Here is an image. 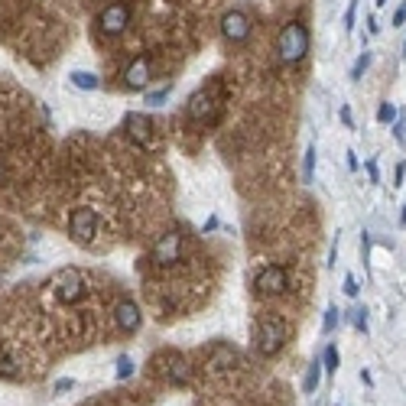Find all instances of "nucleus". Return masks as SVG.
Segmentation results:
<instances>
[{"label": "nucleus", "instance_id": "f257e3e1", "mask_svg": "<svg viewBox=\"0 0 406 406\" xmlns=\"http://www.w3.org/2000/svg\"><path fill=\"white\" fill-rule=\"evenodd\" d=\"M309 53V30L299 20L283 23V30L277 36V55L283 65H299Z\"/></svg>", "mask_w": 406, "mask_h": 406}, {"label": "nucleus", "instance_id": "f03ea898", "mask_svg": "<svg viewBox=\"0 0 406 406\" xmlns=\"http://www.w3.org/2000/svg\"><path fill=\"white\" fill-rule=\"evenodd\" d=\"M286 344V325L279 319H264L257 325V335H254V348L260 358H277Z\"/></svg>", "mask_w": 406, "mask_h": 406}, {"label": "nucleus", "instance_id": "7ed1b4c3", "mask_svg": "<svg viewBox=\"0 0 406 406\" xmlns=\"http://www.w3.org/2000/svg\"><path fill=\"white\" fill-rule=\"evenodd\" d=\"M85 277L78 273V270L72 267H65L59 270V277L53 279V293H55V299L62 302V306H75L78 299H85Z\"/></svg>", "mask_w": 406, "mask_h": 406}, {"label": "nucleus", "instance_id": "20e7f679", "mask_svg": "<svg viewBox=\"0 0 406 406\" xmlns=\"http://www.w3.org/2000/svg\"><path fill=\"white\" fill-rule=\"evenodd\" d=\"M68 234L78 247H88L98 234V214L91 208H75L68 214Z\"/></svg>", "mask_w": 406, "mask_h": 406}, {"label": "nucleus", "instance_id": "39448f33", "mask_svg": "<svg viewBox=\"0 0 406 406\" xmlns=\"http://www.w3.org/2000/svg\"><path fill=\"white\" fill-rule=\"evenodd\" d=\"M286 286H289V273H286V267H279V264H270V267H264L254 277L257 296H279V293H286Z\"/></svg>", "mask_w": 406, "mask_h": 406}, {"label": "nucleus", "instance_id": "423d86ee", "mask_svg": "<svg viewBox=\"0 0 406 406\" xmlns=\"http://www.w3.org/2000/svg\"><path fill=\"white\" fill-rule=\"evenodd\" d=\"M127 26H130V7L124 0H114V3H107L104 10L98 13V30L104 36H120Z\"/></svg>", "mask_w": 406, "mask_h": 406}, {"label": "nucleus", "instance_id": "0eeeda50", "mask_svg": "<svg viewBox=\"0 0 406 406\" xmlns=\"http://www.w3.org/2000/svg\"><path fill=\"white\" fill-rule=\"evenodd\" d=\"M120 78H124V88H127V91H143V88L153 82V59L150 55H133Z\"/></svg>", "mask_w": 406, "mask_h": 406}, {"label": "nucleus", "instance_id": "6e6552de", "mask_svg": "<svg viewBox=\"0 0 406 406\" xmlns=\"http://www.w3.org/2000/svg\"><path fill=\"white\" fill-rule=\"evenodd\" d=\"M250 33H254V23H250V17L244 10H228L221 17V36H225L228 43H234V46L247 43Z\"/></svg>", "mask_w": 406, "mask_h": 406}, {"label": "nucleus", "instance_id": "1a4fd4ad", "mask_svg": "<svg viewBox=\"0 0 406 406\" xmlns=\"http://www.w3.org/2000/svg\"><path fill=\"white\" fill-rule=\"evenodd\" d=\"M182 250H185V237L179 231H169V234H163L153 247V264H160V267H172V264H179L182 260Z\"/></svg>", "mask_w": 406, "mask_h": 406}, {"label": "nucleus", "instance_id": "9d476101", "mask_svg": "<svg viewBox=\"0 0 406 406\" xmlns=\"http://www.w3.org/2000/svg\"><path fill=\"white\" fill-rule=\"evenodd\" d=\"M124 133H127L130 143H137V147H153V120L150 114H140V111H130L127 118H124Z\"/></svg>", "mask_w": 406, "mask_h": 406}, {"label": "nucleus", "instance_id": "9b49d317", "mask_svg": "<svg viewBox=\"0 0 406 406\" xmlns=\"http://www.w3.org/2000/svg\"><path fill=\"white\" fill-rule=\"evenodd\" d=\"M114 322H118V329L124 331V335H133V331H140V325H143V312H140V306L133 299H120L118 306H114Z\"/></svg>", "mask_w": 406, "mask_h": 406}, {"label": "nucleus", "instance_id": "f8f14e48", "mask_svg": "<svg viewBox=\"0 0 406 406\" xmlns=\"http://www.w3.org/2000/svg\"><path fill=\"white\" fill-rule=\"evenodd\" d=\"M189 361L185 358H179V354H169L166 358V380H169L172 387H182V384H189Z\"/></svg>", "mask_w": 406, "mask_h": 406}, {"label": "nucleus", "instance_id": "ddd939ff", "mask_svg": "<svg viewBox=\"0 0 406 406\" xmlns=\"http://www.w3.org/2000/svg\"><path fill=\"white\" fill-rule=\"evenodd\" d=\"M212 95H208V88H202V91H195L192 98H189V120H208V114H212Z\"/></svg>", "mask_w": 406, "mask_h": 406}, {"label": "nucleus", "instance_id": "4468645a", "mask_svg": "<svg viewBox=\"0 0 406 406\" xmlns=\"http://www.w3.org/2000/svg\"><path fill=\"white\" fill-rule=\"evenodd\" d=\"M319 377H322V358H312L309 371H306V380H302V390H306V394H315V390H319Z\"/></svg>", "mask_w": 406, "mask_h": 406}, {"label": "nucleus", "instance_id": "2eb2a0df", "mask_svg": "<svg viewBox=\"0 0 406 406\" xmlns=\"http://www.w3.org/2000/svg\"><path fill=\"white\" fill-rule=\"evenodd\" d=\"M72 85H75L78 91H98L101 82H98L95 72H72Z\"/></svg>", "mask_w": 406, "mask_h": 406}, {"label": "nucleus", "instance_id": "dca6fc26", "mask_svg": "<svg viewBox=\"0 0 406 406\" xmlns=\"http://www.w3.org/2000/svg\"><path fill=\"white\" fill-rule=\"evenodd\" d=\"M319 358H322V371H329V374H335V371H338V361H342L338 344H325V351H322Z\"/></svg>", "mask_w": 406, "mask_h": 406}, {"label": "nucleus", "instance_id": "f3484780", "mask_svg": "<svg viewBox=\"0 0 406 406\" xmlns=\"http://www.w3.org/2000/svg\"><path fill=\"white\" fill-rule=\"evenodd\" d=\"M133 371H137V367H133V358H130V354H120V358H118V367H114L118 380H127V377H133Z\"/></svg>", "mask_w": 406, "mask_h": 406}, {"label": "nucleus", "instance_id": "a211bd4d", "mask_svg": "<svg viewBox=\"0 0 406 406\" xmlns=\"http://www.w3.org/2000/svg\"><path fill=\"white\" fill-rule=\"evenodd\" d=\"M312 176H315V147H309V150H306V163H302V182H312Z\"/></svg>", "mask_w": 406, "mask_h": 406}, {"label": "nucleus", "instance_id": "6ab92c4d", "mask_svg": "<svg viewBox=\"0 0 406 406\" xmlns=\"http://www.w3.org/2000/svg\"><path fill=\"white\" fill-rule=\"evenodd\" d=\"M169 95H172V85H163V88H156V91H150V95H147V104H150V107H160Z\"/></svg>", "mask_w": 406, "mask_h": 406}, {"label": "nucleus", "instance_id": "aec40b11", "mask_svg": "<svg viewBox=\"0 0 406 406\" xmlns=\"http://www.w3.org/2000/svg\"><path fill=\"white\" fill-rule=\"evenodd\" d=\"M377 120H380V124H394V120H396V107L390 104V101H384V104L377 107Z\"/></svg>", "mask_w": 406, "mask_h": 406}, {"label": "nucleus", "instance_id": "412c9836", "mask_svg": "<svg viewBox=\"0 0 406 406\" xmlns=\"http://www.w3.org/2000/svg\"><path fill=\"white\" fill-rule=\"evenodd\" d=\"M338 319H342V312L335 309V306H329V309H325V322H322V331L329 335V331L335 329V325H338Z\"/></svg>", "mask_w": 406, "mask_h": 406}, {"label": "nucleus", "instance_id": "4be33fe9", "mask_svg": "<svg viewBox=\"0 0 406 406\" xmlns=\"http://www.w3.org/2000/svg\"><path fill=\"white\" fill-rule=\"evenodd\" d=\"M348 319L354 322V329L358 331H367V309H351L348 312Z\"/></svg>", "mask_w": 406, "mask_h": 406}, {"label": "nucleus", "instance_id": "5701e85b", "mask_svg": "<svg viewBox=\"0 0 406 406\" xmlns=\"http://www.w3.org/2000/svg\"><path fill=\"white\" fill-rule=\"evenodd\" d=\"M367 65H371V53H361V55H358V62H354V68H351V78H354V82L364 75V68H367Z\"/></svg>", "mask_w": 406, "mask_h": 406}, {"label": "nucleus", "instance_id": "b1692460", "mask_svg": "<svg viewBox=\"0 0 406 406\" xmlns=\"http://www.w3.org/2000/svg\"><path fill=\"white\" fill-rule=\"evenodd\" d=\"M72 387H75V380H72V377H62V380H55L53 384V394H68Z\"/></svg>", "mask_w": 406, "mask_h": 406}, {"label": "nucleus", "instance_id": "393cba45", "mask_svg": "<svg viewBox=\"0 0 406 406\" xmlns=\"http://www.w3.org/2000/svg\"><path fill=\"white\" fill-rule=\"evenodd\" d=\"M354 17H358V0L348 3V13H344V30H354Z\"/></svg>", "mask_w": 406, "mask_h": 406}, {"label": "nucleus", "instance_id": "a878e982", "mask_svg": "<svg viewBox=\"0 0 406 406\" xmlns=\"http://www.w3.org/2000/svg\"><path fill=\"white\" fill-rule=\"evenodd\" d=\"M344 296H351V299H354V296H358V279H354L351 273L344 277Z\"/></svg>", "mask_w": 406, "mask_h": 406}, {"label": "nucleus", "instance_id": "bb28decb", "mask_svg": "<svg viewBox=\"0 0 406 406\" xmlns=\"http://www.w3.org/2000/svg\"><path fill=\"white\" fill-rule=\"evenodd\" d=\"M394 133H396V140H400V143H406V114H400V120H396Z\"/></svg>", "mask_w": 406, "mask_h": 406}, {"label": "nucleus", "instance_id": "cd10ccee", "mask_svg": "<svg viewBox=\"0 0 406 406\" xmlns=\"http://www.w3.org/2000/svg\"><path fill=\"white\" fill-rule=\"evenodd\" d=\"M403 23H406V0L396 7V13H394V26H403Z\"/></svg>", "mask_w": 406, "mask_h": 406}, {"label": "nucleus", "instance_id": "c85d7f7f", "mask_svg": "<svg viewBox=\"0 0 406 406\" xmlns=\"http://www.w3.org/2000/svg\"><path fill=\"white\" fill-rule=\"evenodd\" d=\"M214 228H218V218H214V214H212V218H208V221H205V225H202V231H205V234H208V231H214Z\"/></svg>", "mask_w": 406, "mask_h": 406}, {"label": "nucleus", "instance_id": "c756f323", "mask_svg": "<svg viewBox=\"0 0 406 406\" xmlns=\"http://www.w3.org/2000/svg\"><path fill=\"white\" fill-rule=\"evenodd\" d=\"M403 172H406V166H403V163H400V166H396V172H394V185H400V182H403Z\"/></svg>", "mask_w": 406, "mask_h": 406}, {"label": "nucleus", "instance_id": "7c9ffc66", "mask_svg": "<svg viewBox=\"0 0 406 406\" xmlns=\"http://www.w3.org/2000/svg\"><path fill=\"white\" fill-rule=\"evenodd\" d=\"M342 120H344V127H351V107H342Z\"/></svg>", "mask_w": 406, "mask_h": 406}, {"label": "nucleus", "instance_id": "2f4dec72", "mask_svg": "<svg viewBox=\"0 0 406 406\" xmlns=\"http://www.w3.org/2000/svg\"><path fill=\"white\" fill-rule=\"evenodd\" d=\"M367 172H371V179L377 182V163L374 160H367Z\"/></svg>", "mask_w": 406, "mask_h": 406}, {"label": "nucleus", "instance_id": "473e14b6", "mask_svg": "<svg viewBox=\"0 0 406 406\" xmlns=\"http://www.w3.org/2000/svg\"><path fill=\"white\" fill-rule=\"evenodd\" d=\"M400 225H406V205H403V212H400Z\"/></svg>", "mask_w": 406, "mask_h": 406}, {"label": "nucleus", "instance_id": "72a5a7b5", "mask_svg": "<svg viewBox=\"0 0 406 406\" xmlns=\"http://www.w3.org/2000/svg\"><path fill=\"white\" fill-rule=\"evenodd\" d=\"M377 7H387V0H377Z\"/></svg>", "mask_w": 406, "mask_h": 406}, {"label": "nucleus", "instance_id": "f704fd0d", "mask_svg": "<svg viewBox=\"0 0 406 406\" xmlns=\"http://www.w3.org/2000/svg\"><path fill=\"white\" fill-rule=\"evenodd\" d=\"M403 55H406V43H403Z\"/></svg>", "mask_w": 406, "mask_h": 406}]
</instances>
